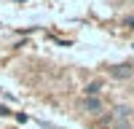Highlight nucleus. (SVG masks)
<instances>
[{"mask_svg": "<svg viewBox=\"0 0 134 129\" xmlns=\"http://www.w3.org/2000/svg\"><path fill=\"white\" fill-rule=\"evenodd\" d=\"M129 118H131V108H129V105H118L115 110H113V116H110V121L118 124L121 129H126V126H129Z\"/></svg>", "mask_w": 134, "mask_h": 129, "instance_id": "f257e3e1", "label": "nucleus"}, {"mask_svg": "<svg viewBox=\"0 0 134 129\" xmlns=\"http://www.w3.org/2000/svg\"><path fill=\"white\" fill-rule=\"evenodd\" d=\"M81 108H83V110L88 113V116H99V113H102V100H99V97H86V100L81 102Z\"/></svg>", "mask_w": 134, "mask_h": 129, "instance_id": "7ed1b4c3", "label": "nucleus"}, {"mask_svg": "<svg viewBox=\"0 0 134 129\" xmlns=\"http://www.w3.org/2000/svg\"><path fill=\"white\" fill-rule=\"evenodd\" d=\"M124 24H126V27H131V30H134V16H131V19H126V22H124Z\"/></svg>", "mask_w": 134, "mask_h": 129, "instance_id": "39448f33", "label": "nucleus"}, {"mask_svg": "<svg viewBox=\"0 0 134 129\" xmlns=\"http://www.w3.org/2000/svg\"><path fill=\"white\" fill-rule=\"evenodd\" d=\"M134 75V64H113L110 67V78H115V81H126V78H131Z\"/></svg>", "mask_w": 134, "mask_h": 129, "instance_id": "f03ea898", "label": "nucleus"}, {"mask_svg": "<svg viewBox=\"0 0 134 129\" xmlns=\"http://www.w3.org/2000/svg\"><path fill=\"white\" fill-rule=\"evenodd\" d=\"M99 92H102V81H91L86 86V97H97Z\"/></svg>", "mask_w": 134, "mask_h": 129, "instance_id": "20e7f679", "label": "nucleus"}]
</instances>
